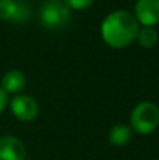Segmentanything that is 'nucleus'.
<instances>
[{
	"mask_svg": "<svg viewBox=\"0 0 159 160\" xmlns=\"http://www.w3.org/2000/svg\"><path fill=\"white\" fill-rule=\"evenodd\" d=\"M10 110L13 115L21 122H31L38 117L39 107L38 102L31 96L17 94L10 101Z\"/></svg>",
	"mask_w": 159,
	"mask_h": 160,
	"instance_id": "4",
	"label": "nucleus"
},
{
	"mask_svg": "<svg viewBox=\"0 0 159 160\" xmlns=\"http://www.w3.org/2000/svg\"><path fill=\"white\" fill-rule=\"evenodd\" d=\"M25 145L18 138L6 135L0 138V160H25Z\"/></svg>",
	"mask_w": 159,
	"mask_h": 160,
	"instance_id": "7",
	"label": "nucleus"
},
{
	"mask_svg": "<svg viewBox=\"0 0 159 160\" xmlns=\"http://www.w3.org/2000/svg\"><path fill=\"white\" fill-rule=\"evenodd\" d=\"M31 8L21 0H0V20L8 22H25L30 18Z\"/></svg>",
	"mask_w": 159,
	"mask_h": 160,
	"instance_id": "5",
	"label": "nucleus"
},
{
	"mask_svg": "<svg viewBox=\"0 0 159 160\" xmlns=\"http://www.w3.org/2000/svg\"><path fill=\"white\" fill-rule=\"evenodd\" d=\"M140 24L134 13L128 10H115L104 17L100 25L103 41L114 49L127 48L137 39Z\"/></svg>",
	"mask_w": 159,
	"mask_h": 160,
	"instance_id": "1",
	"label": "nucleus"
},
{
	"mask_svg": "<svg viewBox=\"0 0 159 160\" xmlns=\"http://www.w3.org/2000/svg\"><path fill=\"white\" fill-rule=\"evenodd\" d=\"M8 104V94L0 87V112L4 111V108L7 107Z\"/></svg>",
	"mask_w": 159,
	"mask_h": 160,
	"instance_id": "12",
	"label": "nucleus"
},
{
	"mask_svg": "<svg viewBox=\"0 0 159 160\" xmlns=\"http://www.w3.org/2000/svg\"><path fill=\"white\" fill-rule=\"evenodd\" d=\"M25 84H27V79H25L24 73L20 70H8L2 78L0 87L7 94H16L17 96L24 90Z\"/></svg>",
	"mask_w": 159,
	"mask_h": 160,
	"instance_id": "8",
	"label": "nucleus"
},
{
	"mask_svg": "<svg viewBox=\"0 0 159 160\" xmlns=\"http://www.w3.org/2000/svg\"><path fill=\"white\" fill-rule=\"evenodd\" d=\"M39 20L41 24L48 30H61L70 20V10L61 0H48L41 7Z\"/></svg>",
	"mask_w": 159,
	"mask_h": 160,
	"instance_id": "3",
	"label": "nucleus"
},
{
	"mask_svg": "<svg viewBox=\"0 0 159 160\" xmlns=\"http://www.w3.org/2000/svg\"><path fill=\"white\" fill-rule=\"evenodd\" d=\"M25 160H27V159H25Z\"/></svg>",
	"mask_w": 159,
	"mask_h": 160,
	"instance_id": "13",
	"label": "nucleus"
},
{
	"mask_svg": "<svg viewBox=\"0 0 159 160\" xmlns=\"http://www.w3.org/2000/svg\"><path fill=\"white\" fill-rule=\"evenodd\" d=\"M132 138V131L128 125L126 124H117L110 129L109 132V141L111 145L115 146H123L127 145Z\"/></svg>",
	"mask_w": 159,
	"mask_h": 160,
	"instance_id": "9",
	"label": "nucleus"
},
{
	"mask_svg": "<svg viewBox=\"0 0 159 160\" xmlns=\"http://www.w3.org/2000/svg\"><path fill=\"white\" fill-rule=\"evenodd\" d=\"M134 16L142 27H155L159 24V0H137Z\"/></svg>",
	"mask_w": 159,
	"mask_h": 160,
	"instance_id": "6",
	"label": "nucleus"
},
{
	"mask_svg": "<svg viewBox=\"0 0 159 160\" xmlns=\"http://www.w3.org/2000/svg\"><path fill=\"white\" fill-rule=\"evenodd\" d=\"M95 0H64L69 10H86L93 4Z\"/></svg>",
	"mask_w": 159,
	"mask_h": 160,
	"instance_id": "11",
	"label": "nucleus"
},
{
	"mask_svg": "<svg viewBox=\"0 0 159 160\" xmlns=\"http://www.w3.org/2000/svg\"><path fill=\"white\" fill-rule=\"evenodd\" d=\"M137 41L142 48L149 49V48H154L155 45L158 44L159 35H158L156 30H155L154 27H142V28H140V31H138Z\"/></svg>",
	"mask_w": 159,
	"mask_h": 160,
	"instance_id": "10",
	"label": "nucleus"
},
{
	"mask_svg": "<svg viewBox=\"0 0 159 160\" xmlns=\"http://www.w3.org/2000/svg\"><path fill=\"white\" fill-rule=\"evenodd\" d=\"M131 128L141 135H148L159 127V107L151 101H142L134 107L130 117Z\"/></svg>",
	"mask_w": 159,
	"mask_h": 160,
	"instance_id": "2",
	"label": "nucleus"
}]
</instances>
